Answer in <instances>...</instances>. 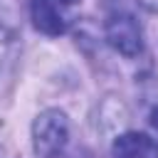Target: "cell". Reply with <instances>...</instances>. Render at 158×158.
Wrapping results in <instances>:
<instances>
[{
	"instance_id": "obj_3",
	"label": "cell",
	"mask_w": 158,
	"mask_h": 158,
	"mask_svg": "<svg viewBox=\"0 0 158 158\" xmlns=\"http://www.w3.org/2000/svg\"><path fill=\"white\" fill-rule=\"evenodd\" d=\"M104 35H106V42L123 57H138L143 52V30L131 12H123V10L111 12L106 17Z\"/></svg>"
},
{
	"instance_id": "obj_7",
	"label": "cell",
	"mask_w": 158,
	"mask_h": 158,
	"mask_svg": "<svg viewBox=\"0 0 158 158\" xmlns=\"http://www.w3.org/2000/svg\"><path fill=\"white\" fill-rule=\"evenodd\" d=\"M138 5H143L151 12H158V0H138Z\"/></svg>"
},
{
	"instance_id": "obj_4",
	"label": "cell",
	"mask_w": 158,
	"mask_h": 158,
	"mask_svg": "<svg viewBox=\"0 0 158 158\" xmlns=\"http://www.w3.org/2000/svg\"><path fill=\"white\" fill-rule=\"evenodd\" d=\"M20 64V35L17 30L0 20V96H5L15 81Z\"/></svg>"
},
{
	"instance_id": "obj_2",
	"label": "cell",
	"mask_w": 158,
	"mask_h": 158,
	"mask_svg": "<svg viewBox=\"0 0 158 158\" xmlns=\"http://www.w3.org/2000/svg\"><path fill=\"white\" fill-rule=\"evenodd\" d=\"M79 0H30L32 25L49 37L64 35L74 22V10Z\"/></svg>"
},
{
	"instance_id": "obj_5",
	"label": "cell",
	"mask_w": 158,
	"mask_h": 158,
	"mask_svg": "<svg viewBox=\"0 0 158 158\" xmlns=\"http://www.w3.org/2000/svg\"><path fill=\"white\" fill-rule=\"evenodd\" d=\"M111 158H158V141L138 131H126L114 141Z\"/></svg>"
},
{
	"instance_id": "obj_6",
	"label": "cell",
	"mask_w": 158,
	"mask_h": 158,
	"mask_svg": "<svg viewBox=\"0 0 158 158\" xmlns=\"http://www.w3.org/2000/svg\"><path fill=\"white\" fill-rule=\"evenodd\" d=\"M148 121H151V128H153V133H156V138H158V104L151 109V118H148Z\"/></svg>"
},
{
	"instance_id": "obj_1",
	"label": "cell",
	"mask_w": 158,
	"mask_h": 158,
	"mask_svg": "<svg viewBox=\"0 0 158 158\" xmlns=\"http://www.w3.org/2000/svg\"><path fill=\"white\" fill-rule=\"evenodd\" d=\"M69 143V121L64 111L47 109L32 123V148L37 158H59Z\"/></svg>"
}]
</instances>
